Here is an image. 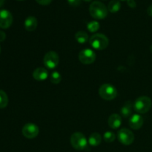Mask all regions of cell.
I'll return each instance as SVG.
<instances>
[{"label": "cell", "instance_id": "cell-1", "mask_svg": "<svg viewBox=\"0 0 152 152\" xmlns=\"http://www.w3.org/2000/svg\"><path fill=\"white\" fill-rule=\"evenodd\" d=\"M91 16L96 19H105L108 14V8L103 3L99 1H94L89 7Z\"/></svg>", "mask_w": 152, "mask_h": 152}, {"label": "cell", "instance_id": "cell-2", "mask_svg": "<svg viewBox=\"0 0 152 152\" xmlns=\"http://www.w3.org/2000/svg\"><path fill=\"white\" fill-rule=\"evenodd\" d=\"M91 45L96 50H104L108 45V39L102 34H96L92 35L89 39Z\"/></svg>", "mask_w": 152, "mask_h": 152}, {"label": "cell", "instance_id": "cell-3", "mask_svg": "<svg viewBox=\"0 0 152 152\" xmlns=\"http://www.w3.org/2000/svg\"><path fill=\"white\" fill-rule=\"evenodd\" d=\"M151 99L148 96H140L136 99L134 108L137 112L140 114H145L151 108Z\"/></svg>", "mask_w": 152, "mask_h": 152}, {"label": "cell", "instance_id": "cell-4", "mask_svg": "<svg viewBox=\"0 0 152 152\" xmlns=\"http://www.w3.org/2000/svg\"><path fill=\"white\" fill-rule=\"evenodd\" d=\"M71 144L74 148L82 151L86 148L88 145V141L83 134L80 132H76L71 135Z\"/></svg>", "mask_w": 152, "mask_h": 152}, {"label": "cell", "instance_id": "cell-5", "mask_svg": "<svg viewBox=\"0 0 152 152\" xmlns=\"http://www.w3.org/2000/svg\"><path fill=\"white\" fill-rule=\"evenodd\" d=\"M99 94L105 100H112L117 96V91L114 86L110 84H104L99 88Z\"/></svg>", "mask_w": 152, "mask_h": 152}, {"label": "cell", "instance_id": "cell-6", "mask_svg": "<svg viewBox=\"0 0 152 152\" xmlns=\"http://www.w3.org/2000/svg\"><path fill=\"white\" fill-rule=\"evenodd\" d=\"M117 137L119 141L125 145H131L134 140V135L133 132L127 129H120L117 133Z\"/></svg>", "mask_w": 152, "mask_h": 152}, {"label": "cell", "instance_id": "cell-7", "mask_svg": "<svg viewBox=\"0 0 152 152\" xmlns=\"http://www.w3.org/2000/svg\"><path fill=\"white\" fill-rule=\"evenodd\" d=\"M45 65L49 69H53L58 65L59 62V55L55 51H49L45 55L43 59Z\"/></svg>", "mask_w": 152, "mask_h": 152}, {"label": "cell", "instance_id": "cell-8", "mask_svg": "<svg viewBox=\"0 0 152 152\" xmlns=\"http://www.w3.org/2000/svg\"><path fill=\"white\" fill-rule=\"evenodd\" d=\"M22 134L28 139H33L38 136L39 129L37 125L34 123H27L22 128Z\"/></svg>", "mask_w": 152, "mask_h": 152}, {"label": "cell", "instance_id": "cell-9", "mask_svg": "<svg viewBox=\"0 0 152 152\" xmlns=\"http://www.w3.org/2000/svg\"><path fill=\"white\" fill-rule=\"evenodd\" d=\"M79 59L82 63L85 65H89L93 63L96 59V54L91 49H85L79 53Z\"/></svg>", "mask_w": 152, "mask_h": 152}, {"label": "cell", "instance_id": "cell-10", "mask_svg": "<svg viewBox=\"0 0 152 152\" xmlns=\"http://www.w3.org/2000/svg\"><path fill=\"white\" fill-rule=\"evenodd\" d=\"M13 22V16L7 10H0V28L3 29L8 28Z\"/></svg>", "mask_w": 152, "mask_h": 152}, {"label": "cell", "instance_id": "cell-11", "mask_svg": "<svg viewBox=\"0 0 152 152\" xmlns=\"http://www.w3.org/2000/svg\"><path fill=\"white\" fill-rule=\"evenodd\" d=\"M143 124V119L140 114H134L129 120V126L132 129L138 130Z\"/></svg>", "mask_w": 152, "mask_h": 152}, {"label": "cell", "instance_id": "cell-12", "mask_svg": "<svg viewBox=\"0 0 152 152\" xmlns=\"http://www.w3.org/2000/svg\"><path fill=\"white\" fill-rule=\"evenodd\" d=\"M108 126L113 129H117L121 126L122 118L117 114H113L109 117L108 120Z\"/></svg>", "mask_w": 152, "mask_h": 152}, {"label": "cell", "instance_id": "cell-13", "mask_svg": "<svg viewBox=\"0 0 152 152\" xmlns=\"http://www.w3.org/2000/svg\"><path fill=\"white\" fill-rule=\"evenodd\" d=\"M48 76V72L44 68H38L34 70L33 73V77L37 81H43L46 80Z\"/></svg>", "mask_w": 152, "mask_h": 152}, {"label": "cell", "instance_id": "cell-14", "mask_svg": "<svg viewBox=\"0 0 152 152\" xmlns=\"http://www.w3.org/2000/svg\"><path fill=\"white\" fill-rule=\"evenodd\" d=\"M37 19L34 16H28L25 21V28L28 31H34L37 27Z\"/></svg>", "mask_w": 152, "mask_h": 152}, {"label": "cell", "instance_id": "cell-15", "mask_svg": "<svg viewBox=\"0 0 152 152\" xmlns=\"http://www.w3.org/2000/svg\"><path fill=\"white\" fill-rule=\"evenodd\" d=\"M102 137L101 135L98 133H93L90 135L88 138V143L91 146H97L101 143Z\"/></svg>", "mask_w": 152, "mask_h": 152}, {"label": "cell", "instance_id": "cell-16", "mask_svg": "<svg viewBox=\"0 0 152 152\" xmlns=\"http://www.w3.org/2000/svg\"><path fill=\"white\" fill-rule=\"evenodd\" d=\"M132 102L128 101L121 108V114L125 118H128L132 114Z\"/></svg>", "mask_w": 152, "mask_h": 152}, {"label": "cell", "instance_id": "cell-17", "mask_svg": "<svg viewBox=\"0 0 152 152\" xmlns=\"http://www.w3.org/2000/svg\"><path fill=\"white\" fill-rule=\"evenodd\" d=\"M75 39L80 44H84L88 40V35L85 31H78L75 35Z\"/></svg>", "mask_w": 152, "mask_h": 152}, {"label": "cell", "instance_id": "cell-18", "mask_svg": "<svg viewBox=\"0 0 152 152\" xmlns=\"http://www.w3.org/2000/svg\"><path fill=\"white\" fill-rule=\"evenodd\" d=\"M121 4L118 0H112L109 2L108 5V10L111 13H117L120 10Z\"/></svg>", "mask_w": 152, "mask_h": 152}, {"label": "cell", "instance_id": "cell-19", "mask_svg": "<svg viewBox=\"0 0 152 152\" xmlns=\"http://www.w3.org/2000/svg\"><path fill=\"white\" fill-rule=\"evenodd\" d=\"M8 104V97L5 92L0 90V108H4Z\"/></svg>", "mask_w": 152, "mask_h": 152}, {"label": "cell", "instance_id": "cell-20", "mask_svg": "<svg viewBox=\"0 0 152 152\" xmlns=\"http://www.w3.org/2000/svg\"><path fill=\"white\" fill-rule=\"evenodd\" d=\"M99 22H96V21H92V22H90L89 23H88L87 25V28L90 32L94 33L96 32L99 30Z\"/></svg>", "mask_w": 152, "mask_h": 152}, {"label": "cell", "instance_id": "cell-21", "mask_svg": "<svg viewBox=\"0 0 152 152\" xmlns=\"http://www.w3.org/2000/svg\"><path fill=\"white\" fill-rule=\"evenodd\" d=\"M62 80V77H61V74H59L57 71H54L51 74L50 76V82L53 84H59V83Z\"/></svg>", "mask_w": 152, "mask_h": 152}, {"label": "cell", "instance_id": "cell-22", "mask_svg": "<svg viewBox=\"0 0 152 152\" xmlns=\"http://www.w3.org/2000/svg\"><path fill=\"white\" fill-rule=\"evenodd\" d=\"M104 140L105 142H112L115 140L116 136L113 132H107L104 134Z\"/></svg>", "mask_w": 152, "mask_h": 152}, {"label": "cell", "instance_id": "cell-23", "mask_svg": "<svg viewBox=\"0 0 152 152\" xmlns=\"http://www.w3.org/2000/svg\"><path fill=\"white\" fill-rule=\"evenodd\" d=\"M68 2L70 5L73 7H77L81 3V0H68Z\"/></svg>", "mask_w": 152, "mask_h": 152}, {"label": "cell", "instance_id": "cell-24", "mask_svg": "<svg viewBox=\"0 0 152 152\" xmlns=\"http://www.w3.org/2000/svg\"><path fill=\"white\" fill-rule=\"evenodd\" d=\"M37 3L42 5H48L52 1V0H36Z\"/></svg>", "mask_w": 152, "mask_h": 152}, {"label": "cell", "instance_id": "cell-25", "mask_svg": "<svg viewBox=\"0 0 152 152\" xmlns=\"http://www.w3.org/2000/svg\"><path fill=\"white\" fill-rule=\"evenodd\" d=\"M127 3H128V5H129L130 7H132V8H134V7H136L137 4H136V1H135L134 0H127Z\"/></svg>", "mask_w": 152, "mask_h": 152}, {"label": "cell", "instance_id": "cell-26", "mask_svg": "<svg viewBox=\"0 0 152 152\" xmlns=\"http://www.w3.org/2000/svg\"><path fill=\"white\" fill-rule=\"evenodd\" d=\"M6 38V35L4 34V32H3L2 31H0V42L4 41Z\"/></svg>", "mask_w": 152, "mask_h": 152}, {"label": "cell", "instance_id": "cell-27", "mask_svg": "<svg viewBox=\"0 0 152 152\" xmlns=\"http://www.w3.org/2000/svg\"><path fill=\"white\" fill-rule=\"evenodd\" d=\"M147 13H148V16H152V4L150 5L149 7H148V9H147Z\"/></svg>", "mask_w": 152, "mask_h": 152}, {"label": "cell", "instance_id": "cell-28", "mask_svg": "<svg viewBox=\"0 0 152 152\" xmlns=\"http://www.w3.org/2000/svg\"><path fill=\"white\" fill-rule=\"evenodd\" d=\"M4 1H5V0H0V7L4 5Z\"/></svg>", "mask_w": 152, "mask_h": 152}, {"label": "cell", "instance_id": "cell-29", "mask_svg": "<svg viewBox=\"0 0 152 152\" xmlns=\"http://www.w3.org/2000/svg\"><path fill=\"white\" fill-rule=\"evenodd\" d=\"M84 1H86V2H90V1H91L92 0H83Z\"/></svg>", "mask_w": 152, "mask_h": 152}, {"label": "cell", "instance_id": "cell-30", "mask_svg": "<svg viewBox=\"0 0 152 152\" xmlns=\"http://www.w3.org/2000/svg\"><path fill=\"white\" fill-rule=\"evenodd\" d=\"M150 50H151V51L152 52V45L151 46V47H150Z\"/></svg>", "mask_w": 152, "mask_h": 152}, {"label": "cell", "instance_id": "cell-31", "mask_svg": "<svg viewBox=\"0 0 152 152\" xmlns=\"http://www.w3.org/2000/svg\"><path fill=\"white\" fill-rule=\"evenodd\" d=\"M0 53H1V47H0Z\"/></svg>", "mask_w": 152, "mask_h": 152}, {"label": "cell", "instance_id": "cell-32", "mask_svg": "<svg viewBox=\"0 0 152 152\" xmlns=\"http://www.w3.org/2000/svg\"><path fill=\"white\" fill-rule=\"evenodd\" d=\"M18 1H23V0H18Z\"/></svg>", "mask_w": 152, "mask_h": 152}]
</instances>
